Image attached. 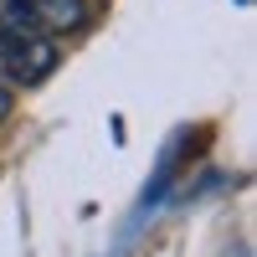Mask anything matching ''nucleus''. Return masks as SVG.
Returning a JSON list of instances; mask_svg holds the SVG:
<instances>
[{
	"instance_id": "nucleus-1",
	"label": "nucleus",
	"mask_w": 257,
	"mask_h": 257,
	"mask_svg": "<svg viewBox=\"0 0 257 257\" xmlns=\"http://www.w3.org/2000/svg\"><path fill=\"white\" fill-rule=\"evenodd\" d=\"M57 62H62V52L52 36L0 26V88H31V82L57 72Z\"/></svg>"
},
{
	"instance_id": "nucleus-4",
	"label": "nucleus",
	"mask_w": 257,
	"mask_h": 257,
	"mask_svg": "<svg viewBox=\"0 0 257 257\" xmlns=\"http://www.w3.org/2000/svg\"><path fill=\"white\" fill-rule=\"evenodd\" d=\"M242 6H247V0H242Z\"/></svg>"
},
{
	"instance_id": "nucleus-2",
	"label": "nucleus",
	"mask_w": 257,
	"mask_h": 257,
	"mask_svg": "<svg viewBox=\"0 0 257 257\" xmlns=\"http://www.w3.org/2000/svg\"><path fill=\"white\" fill-rule=\"evenodd\" d=\"M0 26L57 41L88 26V6L82 0H0Z\"/></svg>"
},
{
	"instance_id": "nucleus-3",
	"label": "nucleus",
	"mask_w": 257,
	"mask_h": 257,
	"mask_svg": "<svg viewBox=\"0 0 257 257\" xmlns=\"http://www.w3.org/2000/svg\"><path fill=\"white\" fill-rule=\"evenodd\" d=\"M11 113H16V93H11V88H0V123H6Z\"/></svg>"
}]
</instances>
